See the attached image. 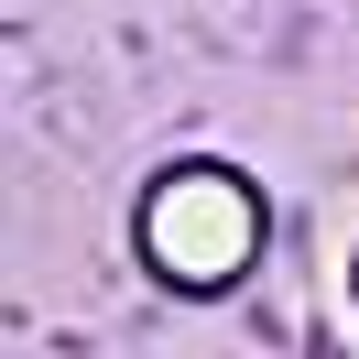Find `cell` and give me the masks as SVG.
I'll return each instance as SVG.
<instances>
[{
	"instance_id": "6da1fadb",
	"label": "cell",
	"mask_w": 359,
	"mask_h": 359,
	"mask_svg": "<svg viewBox=\"0 0 359 359\" xmlns=\"http://www.w3.org/2000/svg\"><path fill=\"white\" fill-rule=\"evenodd\" d=\"M131 240H142V262H153L163 294H229V283H250L272 218H262V185H250L240 163L185 153V163H163V175L142 185Z\"/></svg>"
}]
</instances>
